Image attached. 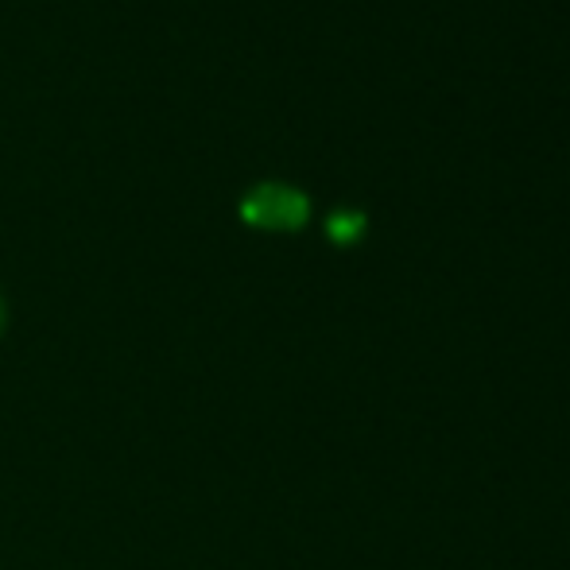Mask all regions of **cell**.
Returning <instances> with one entry per match:
<instances>
[{
	"instance_id": "obj_1",
	"label": "cell",
	"mask_w": 570,
	"mask_h": 570,
	"mask_svg": "<svg viewBox=\"0 0 570 570\" xmlns=\"http://www.w3.org/2000/svg\"><path fill=\"white\" fill-rule=\"evenodd\" d=\"M240 214H245L248 226L261 229H299L311 214V203L307 195H299L295 187H284V183H261L240 203Z\"/></svg>"
},
{
	"instance_id": "obj_3",
	"label": "cell",
	"mask_w": 570,
	"mask_h": 570,
	"mask_svg": "<svg viewBox=\"0 0 570 570\" xmlns=\"http://www.w3.org/2000/svg\"><path fill=\"white\" fill-rule=\"evenodd\" d=\"M4 331H8V303H4V295H0V338H4Z\"/></svg>"
},
{
	"instance_id": "obj_2",
	"label": "cell",
	"mask_w": 570,
	"mask_h": 570,
	"mask_svg": "<svg viewBox=\"0 0 570 570\" xmlns=\"http://www.w3.org/2000/svg\"><path fill=\"white\" fill-rule=\"evenodd\" d=\"M326 229H331V237H334V240H353L361 229H365V218H361V214L342 210V214H334V218L326 222Z\"/></svg>"
}]
</instances>
